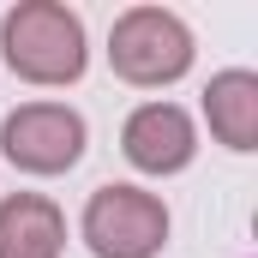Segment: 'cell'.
Returning <instances> with one entry per match:
<instances>
[{"label": "cell", "instance_id": "obj_1", "mask_svg": "<svg viewBox=\"0 0 258 258\" xmlns=\"http://www.w3.org/2000/svg\"><path fill=\"white\" fill-rule=\"evenodd\" d=\"M0 60L12 78L60 90L78 84L90 66V42H84V18L60 6V0H18L0 18Z\"/></svg>", "mask_w": 258, "mask_h": 258}, {"label": "cell", "instance_id": "obj_2", "mask_svg": "<svg viewBox=\"0 0 258 258\" xmlns=\"http://www.w3.org/2000/svg\"><path fill=\"white\" fill-rule=\"evenodd\" d=\"M108 66L138 90H162L192 72V30L168 6H126L108 30Z\"/></svg>", "mask_w": 258, "mask_h": 258}, {"label": "cell", "instance_id": "obj_3", "mask_svg": "<svg viewBox=\"0 0 258 258\" xmlns=\"http://www.w3.org/2000/svg\"><path fill=\"white\" fill-rule=\"evenodd\" d=\"M78 234L96 258H156L168 246V204L144 186L108 180V186L90 192L84 216H78Z\"/></svg>", "mask_w": 258, "mask_h": 258}, {"label": "cell", "instance_id": "obj_4", "mask_svg": "<svg viewBox=\"0 0 258 258\" xmlns=\"http://www.w3.org/2000/svg\"><path fill=\"white\" fill-rule=\"evenodd\" d=\"M84 144H90V126L66 102H18L0 120V156L18 174H42V180L66 174V168H78Z\"/></svg>", "mask_w": 258, "mask_h": 258}, {"label": "cell", "instance_id": "obj_5", "mask_svg": "<svg viewBox=\"0 0 258 258\" xmlns=\"http://www.w3.org/2000/svg\"><path fill=\"white\" fill-rule=\"evenodd\" d=\"M120 156L138 174H180L198 156V126L180 102H138L120 126Z\"/></svg>", "mask_w": 258, "mask_h": 258}, {"label": "cell", "instance_id": "obj_6", "mask_svg": "<svg viewBox=\"0 0 258 258\" xmlns=\"http://www.w3.org/2000/svg\"><path fill=\"white\" fill-rule=\"evenodd\" d=\"M204 120H210V138L228 144L234 156L258 150V72L246 66H228L204 84Z\"/></svg>", "mask_w": 258, "mask_h": 258}, {"label": "cell", "instance_id": "obj_7", "mask_svg": "<svg viewBox=\"0 0 258 258\" xmlns=\"http://www.w3.org/2000/svg\"><path fill=\"white\" fill-rule=\"evenodd\" d=\"M66 252V216L42 192L0 198V258H60Z\"/></svg>", "mask_w": 258, "mask_h": 258}]
</instances>
